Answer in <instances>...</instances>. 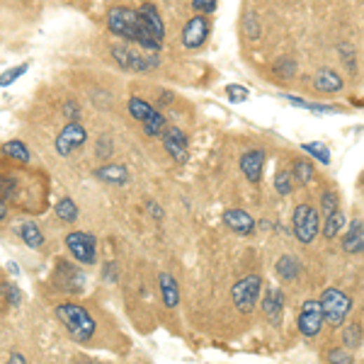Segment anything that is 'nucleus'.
<instances>
[{"instance_id": "1", "label": "nucleus", "mask_w": 364, "mask_h": 364, "mask_svg": "<svg viewBox=\"0 0 364 364\" xmlns=\"http://www.w3.org/2000/svg\"><path fill=\"white\" fill-rule=\"evenodd\" d=\"M56 318L63 323V328L68 330V335L73 337L76 342H90L95 330H97V323L81 304H59L56 306Z\"/></svg>"}, {"instance_id": "2", "label": "nucleus", "mask_w": 364, "mask_h": 364, "mask_svg": "<svg viewBox=\"0 0 364 364\" xmlns=\"http://www.w3.org/2000/svg\"><path fill=\"white\" fill-rule=\"evenodd\" d=\"M109 51H112L117 66L129 73H149L161 63L158 61V51H149V49L139 51L136 44H131V41H126V44H114Z\"/></svg>"}, {"instance_id": "3", "label": "nucleus", "mask_w": 364, "mask_h": 364, "mask_svg": "<svg viewBox=\"0 0 364 364\" xmlns=\"http://www.w3.org/2000/svg\"><path fill=\"white\" fill-rule=\"evenodd\" d=\"M107 27L112 34L121 36L124 41H131V44H139L141 39V18H139V10H131V8H112L107 13Z\"/></svg>"}, {"instance_id": "4", "label": "nucleus", "mask_w": 364, "mask_h": 364, "mask_svg": "<svg viewBox=\"0 0 364 364\" xmlns=\"http://www.w3.org/2000/svg\"><path fill=\"white\" fill-rule=\"evenodd\" d=\"M321 306H323L325 323L330 328H340L352 311V299L345 292H340V289H325L321 294Z\"/></svg>"}, {"instance_id": "5", "label": "nucleus", "mask_w": 364, "mask_h": 364, "mask_svg": "<svg viewBox=\"0 0 364 364\" xmlns=\"http://www.w3.org/2000/svg\"><path fill=\"white\" fill-rule=\"evenodd\" d=\"M260 292H262V279L257 274H248V277L238 279L231 289V299H234L236 309L241 314H250L255 309L257 299H260Z\"/></svg>"}, {"instance_id": "6", "label": "nucleus", "mask_w": 364, "mask_h": 364, "mask_svg": "<svg viewBox=\"0 0 364 364\" xmlns=\"http://www.w3.org/2000/svg\"><path fill=\"white\" fill-rule=\"evenodd\" d=\"M292 224H294V236H297V241L304 243V245H311L321 231L318 212H316L311 204H299V207L294 209Z\"/></svg>"}, {"instance_id": "7", "label": "nucleus", "mask_w": 364, "mask_h": 364, "mask_svg": "<svg viewBox=\"0 0 364 364\" xmlns=\"http://www.w3.org/2000/svg\"><path fill=\"white\" fill-rule=\"evenodd\" d=\"M66 248L83 265H95V260H97V241L86 231H71L66 236Z\"/></svg>"}, {"instance_id": "8", "label": "nucleus", "mask_w": 364, "mask_h": 364, "mask_svg": "<svg viewBox=\"0 0 364 364\" xmlns=\"http://www.w3.org/2000/svg\"><path fill=\"white\" fill-rule=\"evenodd\" d=\"M325 323V316H323V306L321 302H304L302 311H299V318H297V325H299V333L306 335V337H314L321 333Z\"/></svg>"}, {"instance_id": "9", "label": "nucleus", "mask_w": 364, "mask_h": 364, "mask_svg": "<svg viewBox=\"0 0 364 364\" xmlns=\"http://www.w3.org/2000/svg\"><path fill=\"white\" fill-rule=\"evenodd\" d=\"M86 141H88V131L83 129L78 121H68V124L61 129V134L56 136L54 149H56V153H59V156L66 158V156H71V153L76 151V149H81Z\"/></svg>"}, {"instance_id": "10", "label": "nucleus", "mask_w": 364, "mask_h": 364, "mask_svg": "<svg viewBox=\"0 0 364 364\" xmlns=\"http://www.w3.org/2000/svg\"><path fill=\"white\" fill-rule=\"evenodd\" d=\"M209 20L204 15H194L192 20H187L182 27V46L184 49H199L204 46V41L209 39Z\"/></svg>"}, {"instance_id": "11", "label": "nucleus", "mask_w": 364, "mask_h": 364, "mask_svg": "<svg viewBox=\"0 0 364 364\" xmlns=\"http://www.w3.org/2000/svg\"><path fill=\"white\" fill-rule=\"evenodd\" d=\"M163 146H166V151L170 153L173 161L187 163L189 141H187V134H184L180 126H166V131H163Z\"/></svg>"}, {"instance_id": "12", "label": "nucleus", "mask_w": 364, "mask_h": 364, "mask_svg": "<svg viewBox=\"0 0 364 364\" xmlns=\"http://www.w3.org/2000/svg\"><path fill=\"white\" fill-rule=\"evenodd\" d=\"M54 284L63 292H81L83 284H86V274L78 270L76 265L66 260L56 262V272H54Z\"/></svg>"}, {"instance_id": "13", "label": "nucleus", "mask_w": 364, "mask_h": 364, "mask_svg": "<svg viewBox=\"0 0 364 364\" xmlns=\"http://www.w3.org/2000/svg\"><path fill=\"white\" fill-rule=\"evenodd\" d=\"M262 166H265V151H262V149H252V151H248V153H243V156H241V173L252 184L260 182Z\"/></svg>"}, {"instance_id": "14", "label": "nucleus", "mask_w": 364, "mask_h": 364, "mask_svg": "<svg viewBox=\"0 0 364 364\" xmlns=\"http://www.w3.org/2000/svg\"><path fill=\"white\" fill-rule=\"evenodd\" d=\"M224 224L238 236H250L255 231V219L248 212H243V209H229V212H224Z\"/></svg>"}, {"instance_id": "15", "label": "nucleus", "mask_w": 364, "mask_h": 364, "mask_svg": "<svg viewBox=\"0 0 364 364\" xmlns=\"http://www.w3.org/2000/svg\"><path fill=\"white\" fill-rule=\"evenodd\" d=\"M345 81H342L340 73H335L333 68H318L314 76V88L321 93H337L342 90Z\"/></svg>"}, {"instance_id": "16", "label": "nucleus", "mask_w": 364, "mask_h": 364, "mask_svg": "<svg viewBox=\"0 0 364 364\" xmlns=\"http://www.w3.org/2000/svg\"><path fill=\"white\" fill-rule=\"evenodd\" d=\"M139 18H141V25H144V27L149 29L158 41H163V36H166V25H163L158 10L153 8V5L146 3L144 8L139 10Z\"/></svg>"}, {"instance_id": "17", "label": "nucleus", "mask_w": 364, "mask_h": 364, "mask_svg": "<svg viewBox=\"0 0 364 364\" xmlns=\"http://www.w3.org/2000/svg\"><path fill=\"white\" fill-rule=\"evenodd\" d=\"M342 250L350 252V255H360V252H364V224L362 221H352L350 224L345 238H342Z\"/></svg>"}, {"instance_id": "18", "label": "nucleus", "mask_w": 364, "mask_h": 364, "mask_svg": "<svg viewBox=\"0 0 364 364\" xmlns=\"http://www.w3.org/2000/svg\"><path fill=\"white\" fill-rule=\"evenodd\" d=\"M158 287H161L163 304H166L168 309H175V306L180 304V292H177V282L173 274H168V272L158 274Z\"/></svg>"}, {"instance_id": "19", "label": "nucleus", "mask_w": 364, "mask_h": 364, "mask_svg": "<svg viewBox=\"0 0 364 364\" xmlns=\"http://www.w3.org/2000/svg\"><path fill=\"white\" fill-rule=\"evenodd\" d=\"M95 175H97L102 182H109V184H126L131 180L129 170H126L124 166H119V163H107V166L97 168Z\"/></svg>"}, {"instance_id": "20", "label": "nucleus", "mask_w": 364, "mask_h": 364, "mask_svg": "<svg viewBox=\"0 0 364 364\" xmlns=\"http://www.w3.org/2000/svg\"><path fill=\"white\" fill-rule=\"evenodd\" d=\"M282 309H284V294L279 289H267L265 299H262V311L270 321L277 323L279 316H282Z\"/></svg>"}, {"instance_id": "21", "label": "nucleus", "mask_w": 364, "mask_h": 364, "mask_svg": "<svg viewBox=\"0 0 364 364\" xmlns=\"http://www.w3.org/2000/svg\"><path fill=\"white\" fill-rule=\"evenodd\" d=\"M18 234H20V238L25 241V245L32 248V250H39V248L44 245V234H41V229L34 224V221H25V224H20Z\"/></svg>"}, {"instance_id": "22", "label": "nucleus", "mask_w": 364, "mask_h": 364, "mask_svg": "<svg viewBox=\"0 0 364 364\" xmlns=\"http://www.w3.org/2000/svg\"><path fill=\"white\" fill-rule=\"evenodd\" d=\"M277 274L284 279V282H294V279L302 274V262L292 255H282L277 260Z\"/></svg>"}, {"instance_id": "23", "label": "nucleus", "mask_w": 364, "mask_h": 364, "mask_svg": "<svg viewBox=\"0 0 364 364\" xmlns=\"http://www.w3.org/2000/svg\"><path fill=\"white\" fill-rule=\"evenodd\" d=\"M54 212L63 221V224H73V221L78 219V204L73 202L71 197H63V199H59V202H56Z\"/></svg>"}, {"instance_id": "24", "label": "nucleus", "mask_w": 364, "mask_h": 364, "mask_svg": "<svg viewBox=\"0 0 364 364\" xmlns=\"http://www.w3.org/2000/svg\"><path fill=\"white\" fill-rule=\"evenodd\" d=\"M345 224H347V219H345V214L337 209V212H333L330 216H325V226H323V236L325 238H335L337 234H340L342 229H345Z\"/></svg>"}, {"instance_id": "25", "label": "nucleus", "mask_w": 364, "mask_h": 364, "mask_svg": "<svg viewBox=\"0 0 364 364\" xmlns=\"http://www.w3.org/2000/svg\"><path fill=\"white\" fill-rule=\"evenodd\" d=\"M3 156L13 158V161L18 163H29V149L22 144V141H8V144H3Z\"/></svg>"}, {"instance_id": "26", "label": "nucleus", "mask_w": 364, "mask_h": 364, "mask_svg": "<svg viewBox=\"0 0 364 364\" xmlns=\"http://www.w3.org/2000/svg\"><path fill=\"white\" fill-rule=\"evenodd\" d=\"M153 112H156V109H153L151 105L146 102V100H141V97H131L129 100V114L136 121H146Z\"/></svg>"}, {"instance_id": "27", "label": "nucleus", "mask_w": 364, "mask_h": 364, "mask_svg": "<svg viewBox=\"0 0 364 364\" xmlns=\"http://www.w3.org/2000/svg\"><path fill=\"white\" fill-rule=\"evenodd\" d=\"M292 175L297 177L299 184H309L314 180V166H311L309 161H294V168H292Z\"/></svg>"}, {"instance_id": "28", "label": "nucleus", "mask_w": 364, "mask_h": 364, "mask_svg": "<svg viewBox=\"0 0 364 364\" xmlns=\"http://www.w3.org/2000/svg\"><path fill=\"white\" fill-rule=\"evenodd\" d=\"M141 124H144L146 136H163V131H166V117H163L161 112H153L151 117L141 121Z\"/></svg>"}, {"instance_id": "29", "label": "nucleus", "mask_w": 364, "mask_h": 364, "mask_svg": "<svg viewBox=\"0 0 364 364\" xmlns=\"http://www.w3.org/2000/svg\"><path fill=\"white\" fill-rule=\"evenodd\" d=\"M302 149L309 153V156H314L316 161H321L323 166H328L330 163V151L325 144H321V141H309V144H304Z\"/></svg>"}, {"instance_id": "30", "label": "nucleus", "mask_w": 364, "mask_h": 364, "mask_svg": "<svg viewBox=\"0 0 364 364\" xmlns=\"http://www.w3.org/2000/svg\"><path fill=\"white\" fill-rule=\"evenodd\" d=\"M274 187H277V192L282 194V197L292 194V189H294V175L289 170H279L277 175H274Z\"/></svg>"}, {"instance_id": "31", "label": "nucleus", "mask_w": 364, "mask_h": 364, "mask_svg": "<svg viewBox=\"0 0 364 364\" xmlns=\"http://www.w3.org/2000/svg\"><path fill=\"white\" fill-rule=\"evenodd\" d=\"M27 68H29V63H20V66L10 68L8 73H3V76H0V88H10L20 76H25V73H27Z\"/></svg>"}, {"instance_id": "32", "label": "nucleus", "mask_w": 364, "mask_h": 364, "mask_svg": "<svg viewBox=\"0 0 364 364\" xmlns=\"http://www.w3.org/2000/svg\"><path fill=\"white\" fill-rule=\"evenodd\" d=\"M342 342H345L347 347H357L362 342V328L360 323H350L345 325V335H342Z\"/></svg>"}, {"instance_id": "33", "label": "nucleus", "mask_w": 364, "mask_h": 364, "mask_svg": "<svg viewBox=\"0 0 364 364\" xmlns=\"http://www.w3.org/2000/svg\"><path fill=\"white\" fill-rule=\"evenodd\" d=\"M321 207H323V214L330 216L333 212H337V207H340V199H337V192L333 189H325L323 197H321Z\"/></svg>"}, {"instance_id": "34", "label": "nucleus", "mask_w": 364, "mask_h": 364, "mask_svg": "<svg viewBox=\"0 0 364 364\" xmlns=\"http://www.w3.org/2000/svg\"><path fill=\"white\" fill-rule=\"evenodd\" d=\"M18 194V182L13 177H3L0 175V197L3 199H13Z\"/></svg>"}, {"instance_id": "35", "label": "nucleus", "mask_w": 364, "mask_h": 364, "mask_svg": "<svg viewBox=\"0 0 364 364\" xmlns=\"http://www.w3.org/2000/svg\"><path fill=\"white\" fill-rule=\"evenodd\" d=\"M226 95H229L231 102H245L248 100V90L238 83H231V86H226Z\"/></svg>"}, {"instance_id": "36", "label": "nucleus", "mask_w": 364, "mask_h": 364, "mask_svg": "<svg viewBox=\"0 0 364 364\" xmlns=\"http://www.w3.org/2000/svg\"><path fill=\"white\" fill-rule=\"evenodd\" d=\"M192 10L199 15H207L216 10V0H192Z\"/></svg>"}, {"instance_id": "37", "label": "nucleus", "mask_w": 364, "mask_h": 364, "mask_svg": "<svg viewBox=\"0 0 364 364\" xmlns=\"http://www.w3.org/2000/svg\"><path fill=\"white\" fill-rule=\"evenodd\" d=\"M3 289H5V297H8V304L18 306L20 302H22V294H20V289L15 287V284H8V282H5Z\"/></svg>"}, {"instance_id": "38", "label": "nucleus", "mask_w": 364, "mask_h": 364, "mask_svg": "<svg viewBox=\"0 0 364 364\" xmlns=\"http://www.w3.org/2000/svg\"><path fill=\"white\" fill-rule=\"evenodd\" d=\"M328 360L330 362H352V355L345 350V347H340V350H330L328 352Z\"/></svg>"}, {"instance_id": "39", "label": "nucleus", "mask_w": 364, "mask_h": 364, "mask_svg": "<svg viewBox=\"0 0 364 364\" xmlns=\"http://www.w3.org/2000/svg\"><path fill=\"white\" fill-rule=\"evenodd\" d=\"M63 114L68 117V121H78V105L76 102H66V109H63Z\"/></svg>"}, {"instance_id": "40", "label": "nucleus", "mask_w": 364, "mask_h": 364, "mask_svg": "<svg viewBox=\"0 0 364 364\" xmlns=\"http://www.w3.org/2000/svg\"><path fill=\"white\" fill-rule=\"evenodd\" d=\"M109 277L114 279V262H107V265H105V279H109Z\"/></svg>"}, {"instance_id": "41", "label": "nucleus", "mask_w": 364, "mask_h": 364, "mask_svg": "<svg viewBox=\"0 0 364 364\" xmlns=\"http://www.w3.org/2000/svg\"><path fill=\"white\" fill-rule=\"evenodd\" d=\"M149 212L156 216V219H161V216H163V212L158 209V204H149Z\"/></svg>"}, {"instance_id": "42", "label": "nucleus", "mask_w": 364, "mask_h": 364, "mask_svg": "<svg viewBox=\"0 0 364 364\" xmlns=\"http://www.w3.org/2000/svg\"><path fill=\"white\" fill-rule=\"evenodd\" d=\"M5 216H8V207H5V199L0 197V221H3Z\"/></svg>"}, {"instance_id": "43", "label": "nucleus", "mask_w": 364, "mask_h": 364, "mask_svg": "<svg viewBox=\"0 0 364 364\" xmlns=\"http://www.w3.org/2000/svg\"><path fill=\"white\" fill-rule=\"evenodd\" d=\"M8 270L15 274V277H18L20 274V267H18V262H8Z\"/></svg>"}, {"instance_id": "44", "label": "nucleus", "mask_w": 364, "mask_h": 364, "mask_svg": "<svg viewBox=\"0 0 364 364\" xmlns=\"http://www.w3.org/2000/svg\"><path fill=\"white\" fill-rule=\"evenodd\" d=\"M10 362H18V364H22V362H25V357H22V355H18V352H13V355H10Z\"/></svg>"}]
</instances>
